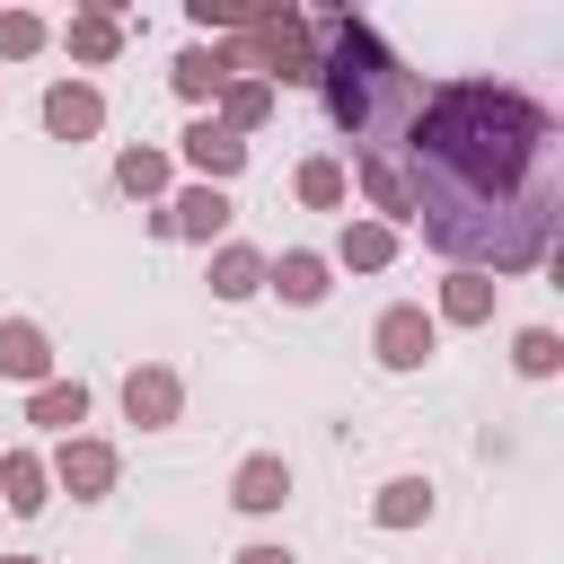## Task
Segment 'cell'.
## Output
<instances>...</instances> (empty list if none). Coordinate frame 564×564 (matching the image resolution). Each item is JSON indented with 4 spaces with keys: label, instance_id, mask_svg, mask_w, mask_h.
I'll return each instance as SVG.
<instances>
[{
    "label": "cell",
    "instance_id": "obj_1",
    "mask_svg": "<svg viewBox=\"0 0 564 564\" xmlns=\"http://www.w3.org/2000/svg\"><path fill=\"white\" fill-rule=\"evenodd\" d=\"M405 176H414V220L458 273H529L555 238V194H564V132L538 97L494 88V79H449L414 106Z\"/></svg>",
    "mask_w": 564,
    "mask_h": 564
},
{
    "label": "cell",
    "instance_id": "obj_2",
    "mask_svg": "<svg viewBox=\"0 0 564 564\" xmlns=\"http://www.w3.org/2000/svg\"><path fill=\"white\" fill-rule=\"evenodd\" d=\"M308 26H317V88H326L335 132H352L361 150H388V141L414 123V106H423L414 70H405L361 18H308Z\"/></svg>",
    "mask_w": 564,
    "mask_h": 564
},
{
    "label": "cell",
    "instance_id": "obj_3",
    "mask_svg": "<svg viewBox=\"0 0 564 564\" xmlns=\"http://www.w3.org/2000/svg\"><path fill=\"white\" fill-rule=\"evenodd\" d=\"M238 35H247L238 70H256L273 97H282V88H317V26H308L300 9H256Z\"/></svg>",
    "mask_w": 564,
    "mask_h": 564
},
{
    "label": "cell",
    "instance_id": "obj_4",
    "mask_svg": "<svg viewBox=\"0 0 564 564\" xmlns=\"http://www.w3.org/2000/svg\"><path fill=\"white\" fill-rule=\"evenodd\" d=\"M44 476H53L70 502H106V494H115V449H106V441H88V432H70V441L53 449V467H44Z\"/></svg>",
    "mask_w": 564,
    "mask_h": 564
},
{
    "label": "cell",
    "instance_id": "obj_5",
    "mask_svg": "<svg viewBox=\"0 0 564 564\" xmlns=\"http://www.w3.org/2000/svg\"><path fill=\"white\" fill-rule=\"evenodd\" d=\"M432 344H441V326H432L414 300H397V308L370 326V352H379L388 370H423V361H432Z\"/></svg>",
    "mask_w": 564,
    "mask_h": 564
},
{
    "label": "cell",
    "instance_id": "obj_6",
    "mask_svg": "<svg viewBox=\"0 0 564 564\" xmlns=\"http://www.w3.org/2000/svg\"><path fill=\"white\" fill-rule=\"evenodd\" d=\"M352 176H361V194H370V212H379L388 229L414 220V176H405L397 150H352Z\"/></svg>",
    "mask_w": 564,
    "mask_h": 564
},
{
    "label": "cell",
    "instance_id": "obj_7",
    "mask_svg": "<svg viewBox=\"0 0 564 564\" xmlns=\"http://www.w3.org/2000/svg\"><path fill=\"white\" fill-rule=\"evenodd\" d=\"M44 132H53V141H97V132H106V97H97L88 79H53V88H44Z\"/></svg>",
    "mask_w": 564,
    "mask_h": 564
},
{
    "label": "cell",
    "instance_id": "obj_8",
    "mask_svg": "<svg viewBox=\"0 0 564 564\" xmlns=\"http://www.w3.org/2000/svg\"><path fill=\"white\" fill-rule=\"evenodd\" d=\"M176 405H185V388H176V370H159V361H141V370H123V414H132L141 432H167V423H176Z\"/></svg>",
    "mask_w": 564,
    "mask_h": 564
},
{
    "label": "cell",
    "instance_id": "obj_9",
    "mask_svg": "<svg viewBox=\"0 0 564 564\" xmlns=\"http://www.w3.org/2000/svg\"><path fill=\"white\" fill-rule=\"evenodd\" d=\"M167 79H176V97H185V106H212V97L238 79V53H229V44H185Z\"/></svg>",
    "mask_w": 564,
    "mask_h": 564
},
{
    "label": "cell",
    "instance_id": "obj_10",
    "mask_svg": "<svg viewBox=\"0 0 564 564\" xmlns=\"http://www.w3.org/2000/svg\"><path fill=\"white\" fill-rule=\"evenodd\" d=\"M159 220H167V238H203V247H212V238L229 229V194H220V185H185L176 203H159Z\"/></svg>",
    "mask_w": 564,
    "mask_h": 564
},
{
    "label": "cell",
    "instance_id": "obj_11",
    "mask_svg": "<svg viewBox=\"0 0 564 564\" xmlns=\"http://www.w3.org/2000/svg\"><path fill=\"white\" fill-rule=\"evenodd\" d=\"M229 502H238V511H282V502H291V458H273V449L238 458V476H229Z\"/></svg>",
    "mask_w": 564,
    "mask_h": 564
},
{
    "label": "cell",
    "instance_id": "obj_12",
    "mask_svg": "<svg viewBox=\"0 0 564 564\" xmlns=\"http://www.w3.org/2000/svg\"><path fill=\"white\" fill-rule=\"evenodd\" d=\"M185 159L203 167V185H229V176L247 167V141H238V132H220L212 115H194V123H185Z\"/></svg>",
    "mask_w": 564,
    "mask_h": 564
},
{
    "label": "cell",
    "instance_id": "obj_13",
    "mask_svg": "<svg viewBox=\"0 0 564 564\" xmlns=\"http://www.w3.org/2000/svg\"><path fill=\"white\" fill-rule=\"evenodd\" d=\"M0 370H9V379H26V388H44V379H53V344H44V326H35V317H0Z\"/></svg>",
    "mask_w": 564,
    "mask_h": 564
},
{
    "label": "cell",
    "instance_id": "obj_14",
    "mask_svg": "<svg viewBox=\"0 0 564 564\" xmlns=\"http://www.w3.org/2000/svg\"><path fill=\"white\" fill-rule=\"evenodd\" d=\"M264 282H273L291 308H317V300L335 291V282H326V256H308V247H282V256L264 264Z\"/></svg>",
    "mask_w": 564,
    "mask_h": 564
},
{
    "label": "cell",
    "instance_id": "obj_15",
    "mask_svg": "<svg viewBox=\"0 0 564 564\" xmlns=\"http://www.w3.org/2000/svg\"><path fill=\"white\" fill-rule=\"evenodd\" d=\"M44 485H53V476H44V458H35V449H9V458H0V511H18V520H35V511L53 502Z\"/></svg>",
    "mask_w": 564,
    "mask_h": 564
},
{
    "label": "cell",
    "instance_id": "obj_16",
    "mask_svg": "<svg viewBox=\"0 0 564 564\" xmlns=\"http://www.w3.org/2000/svg\"><path fill=\"white\" fill-rule=\"evenodd\" d=\"M62 44H70V62H88V70H97V62H115V53H123V18H115V9H79V18L62 26Z\"/></svg>",
    "mask_w": 564,
    "mask_h": 564
},
{
    "label": "cell",
    "instance_id": "obj_17",
    "mask_svg": "<svg viewBox=\"0 0 564 564\" xmlns=\"http://www.w3.org/2000/svg\"><path fill=\"white\" fill-rule=\"evenodd\" d=\"M370 520L379 529H423L432 520V476H388L379 502H370Z\"/></svg>",
    "mask_w": 564,
    "mask_h": 564
},
{
    "label": "cell",
    "instance_id": "obj_18",
    "mask_svg": "<svg viewBox=\"0 0 564 564\" xmlns=\"http://www.w3.org/2000/svg\"><path fill=\"white\" fill-rule=\"evenodd\" d=\"M26 423H44V432L70 441V423H88V388H79V379H44V388L26 397Z\"/></svg>",
    "mask_w": 564,
    "mask_h": 564
},
{
    "label": "cell",
    "instance_id": "obj_19",
    "mask_svg": "<svg viewBox=\"0 0 564 564\" xmlns=\"http://www.w3.org/2000/svg\"><path fill=\"white\" fill-rule=\"evenodd\" d=\"M335 256H344L352 273H379V264H397V229H388V220H344Z\"/></svg>",
    "mask_w": 564,
    "mask_h": 564
},
{
    "label": "cell",
    "instance_id": "obj_20",
    "mask_svg": "<svg viewBox=\"0 0 564 564\" xmlns=\"http://www.w3.org/2000/svg\"><path fill=\"white\" fill-rule=\"evenodd\" d=\"M494 291H502L494 273H449V282H441V317H449V326H485V317H494Z\"/></svg>",
    "mask_w": 564,
    "mask_h": 564
},
{
    "label": "cell",
    "instance_id": "obj_21",
    "mask_svg": "<svg viewBox=\"0 0 564 564\" xmlns=\"http://www.w3.org/2000/svg\"><path fill=\"white\" fill-rule=\"evenodd\" d=\"M264 115H273V88H264V79H229V88H220V115H212V123H220V132H256Z\"/></svg>",
    "mask_w": 564,
    "mask_h": 564
},
{
    "label": "cell",
    "instance_id": "obj_22",
    "mask_svg": "<svg viewBox=\"0 0 564 564\" xmlns=\"http://www.w3.org/2000/svg\"><path fill=\"white\" fill-rule=\"evenodd\" d=\"M115 185H123L132 203H150V194H167V150H150V141H132V150L115 159Z\"/></svg>",
    "mask_w": 564,
    "mask_h": 564
},
{
    "label": "cell",
    "instance_id": "obj_23",
    "mask_svg": "<svg viewBox=\"0 0 564 564\" xmlns=\"http://www.w3.org/2000/svg\"><path fill=\"white\" fill-rule=\"evenodd\" d=\"M212 291H220V300H256V291H264V256H256V247H220V256H212Z\"/></svg>",
    "mask_w": 564,
    "mask_h": 564
},
{
    "label": "cell",
    "instance_id": "obj_24",
    "mask_svg": "<svg viewBox=\"0 0 564 564\" xmlns=\"http://www.w3.org/2000/svg\"><path fill=\"white\" fill-rule=\"evenodd\" d=\"M511 361H520V379H555V361H564V344H555V326H520V344H511Z\"/></svg>",
    "mask_w": 564,
    "mask_h": 564
},
{
    "label": "cell",
    "instance_id": "obj_25",
    "mask_svg": "<svg viewBox=\"0 0 564 564\" xmlns=\"http://www.w3.org/2000/svg\"><path fill=\"white\" fill-rule=\"evenodd\" d=\"M291 185H300V203H317V212H335V203H344V167H335V159H300V176H291Z\"/></svg>",
    "mask_w": 564,
    "mask_h": 564
},
{
    "label": "cell",
    "instance_id": "obj_26",
    "mask_svg": "<svg viewBox=\"0 0 564 564\" xmlns=\"http://www.w3.org/2000/svg\"><path fill=\"white\" fill-rule=\"evenodd\" d=\"M26 53H44V18L35 9H0V62H26Z\"/></svg>",
    "mask_w": 564,
    "mask_h": 564
},
{
    "label": "cell",
    "instance_id": "obj_27",
    "mask_svg": "<svg viewBox=\"0 0 564 564\" xmlns=\"http://www.w3.org/2000/svg\"><path fill=\"white\" fill-rule=\"evenodd\" d=\"M238 564H300V555H291V546H247Z\"/></svg>",
    "mask_w": 564,
    "mask_h": 564
},
{
    "label": "cell",
    "instance_id": "obj_28",
    "mask_svg": "<svg viewBox=\"0 0 564 564\" xmlns=\"http://www.w3.org/2000/svg\"><path fill=\"white\" fill-rule=\"evenodd\" d=\"M0 564H44V555H0Z\"/></svg>",
    "mask_w": 564,
    "mask_h": 564
}]
</instances>
